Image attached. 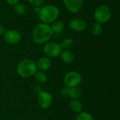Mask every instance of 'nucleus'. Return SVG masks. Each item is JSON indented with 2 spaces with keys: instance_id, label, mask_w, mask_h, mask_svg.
<instances>
[{
  "instance_id": "obj_1",
  "label": "nucleus",
  "mask_w": 120,
  "mask_h": 120,
  "mask_svg": "<svg viewBox=\"0 0 120 120\" xmlns=\"http://www.w3.org/2000/svg\"><path fill=\"white\" fill-rule=\"evenodd\" d=\"M50 25L40 22L36 25L32 31V39L35 44L40 45L48 42L53 36Z\"/></svg>"
},
{
  "instance_id": "obj_2",
  "label": "nucleus",
  "mask_w": 120,
  "mask_h": 120,
  "mask_svg": "<svg viewBox=\"0 0 120 120\" xmlns=\"http://www.w3.org/2000/svg\"><path fill=\"white\" fill-rule=\"evenodd\" d=\"M59 8L54 4H46L41 6L37 11L38 17L41 22L47 25L52 24L59 16Z\"/></svg>"
},
{
  "instance_id": "obj_3",
  "label": "nucleus",
  "mask_w": 120,
  "mask_h": 120,
  "mask_svg": "<svg viewBox=\"0 0 120 120\" xmlns=\"http://www.w3.org/2000/svg\"><path fill=\"white\" fill-rule=\"evenodd\" d=\"M17 73L22 78H30L35 75L37 71L36 63L30 58L21 60L17 65Z\"/></svg>"
},
{
  "instance_id": "obj_4",
  "label": "nucleus",
  "mask_w": 120,
  "mask_h": 120,
  "mask_svg": "<svg viewBox=\"0 0 120 120\" xmlns=\"http://www.w3.org/2000/svg\"><path fill=\"white\" fill-rule=\"evenodd\" d=\"M94 19L96 22L101 25L108 22L112 17L111 8L107 5H100L94 11Z\"/></svg>"
},
{
  "instance_id": "obj_5",
  "label": "nucleus",
  "mask_w": 120,
  "mask_h": 120,
  "mask_svg": "<svg viewBox=\"0 0 120 120\" xmlns=\"http://www.w3.org/2000/svg\"><path fill=\"white\" fill-rule=\"evenodd\" d=\"M63 51L59 43L57 41H48L44 44L43 46V52L46 55V56L51 58H56L60 56L62 51Z\"/></svg>"
},
{
  "instance_id": "obj_6",
  "label": "nucleus",
  "mask_w": 120,
  "mask_h": 120,
  "mask_svg": "<svg viewBox=\"0 0 120 120\" xmlns=\"http://www.w3.org/2000/svg\"><path fill=\"white\" fill-rule=\"evenodd\" d=\"M64 84L66 87L73 88L79 87L82 82V77L80 73L76 71L67 72L64 77Z\"/></svg>"
},
{
  "instance_id": "obj_7",
  "label": "nucleus",
  "mask_w": 120,
  "mask_h": 120,
  "mask_svg": "<svg viewBox=\"0 0 120 120\" xmlns=\"http://www.w3.org/2000/svg\"><path fill=\"white\" fill-rule=\"evenodd\" d=\"M37 105L42 110H47L51 107L53 102L52 95L46 91H40L37 95Z\"/></svg>"
},
{
  "instance_id": "obj_8",
  "label": "nucleus",
  "mask_w": 120,
  "mask_h": 120,
  "mask_svg": "<svg viewBox=\"0 0 120 120\" xmlns=\"http://www.w3.org/2000/svg\"><path fill=\"white\" fill-rule=\"evenodd\" d=\"M3 39L6 43L10 45H16L18 44L21 39V33L16 30H6L4 34Z\"/></svg>"
},
{
  "instance_id": "obj_9",
  "label": "nucleus",
  "mask_w": 120,
  "mask_h": 120,
  "mask_svg": "<svg viewBox=\"0 0 120 120\" xmlns=\"http://www.w3.org/2000/svg\"><path fill=\"white\" fill-rule=\"evenodd\" d=\"M69 27L76 32H81L87 28V22L80 18H73L69 22Z\"/></svg>"
},
{
  "instance_id": "obj_10",
  "label": "nucleus",
  "mask_w": 120,
  "mask_h": 120,
  "mask_svg": "<svg viewBox=\"0 0 120 120\" xmlns=\"http://www.w3.org/2000/svg\"><path fill=\"white\" fill-rule=\"evenodd\" d=\"M84 0H62L66 9L71 13H79L83 7Z\"/></svg>"
},
{
  "instance_id": "obj_11",
  "label": "nucleus",
  "mask_w": 120,
  "mask_h": 120,
  "mask_svg": "<svg viewBox=\"0 0 120 120\" xmlns=\"http://www.w3.org/2000/svg\"><path fill=\"white\" fill-rule=\"evenodd\" d=\"M60 95L62 98H70L71 99H79L82 96L81 90L79 87L68 88L64 86L60 91Z\"/></svg>"
},
{
  "instance_id": "obj_12",
  "label": "nucleus",
  "mask_w": 120,
  "mask_h": 120,
  "mask_svg": "<svg viewBox=\"0 0 120 120\" xmlns=\"http://www.w3.org/2000/svg\"><path fill=\"white\" fill-rule=\"evenodd\" d=\"M37 70L46 72L52 67V60L47 56H43L38 59L36 63Z\"/></svg>"
},
{
  "instance_id": "obj_13",
  "label": "nucleus",
  "mask_w": 120,
  "mask_h": 120,
  "mask_svg": "<svg viewBox=\"0 0 120 120\" xmlns=\"http://www.w3.org/2000/svg\"><path fill=\"white\" fill-rule=\"evenodd\" d=\"M62 61L65 64H71L74 60V54L70 50H63L60 54Z\"/></svg>"
},
{
  "instance_id": "obj_14",
  "label": "nucleus",
  "mask_w": 120,
  "mask_h": 120,
  "mask_svg": "<svg viewBox=\"0 0 120 120\" xmlns=\"http://www.w3.org/2000/svg\"><path fill=\"white\" fill-rule=\"evenodd\" d=\"M69 108L71 111L79 113L83 109V105L79 99H71L69 102Z\"/></svg>"
},
{
  "instance_id": "obj_15",
  "label": "nucleus",
  "mask_w": 120,
  "mask_h": 120,
  "mask_svg": "<svg viewBox=\"0 0 120 120\" xmlns=\"http://www.w3.org/2000/svg\"><path fill=\"white\" fill-rule=\"evenodd\" d=\"M51 29L53 33H60L64 29V22L61 20H56L52 24H50Z\"/></svg>"
},
{
  "instance_id": "obj_16",
  "label": "nucleus",
  "mask_w": 120,
  "mask_h": 120,
  "mask_svg": "<svg viewBox=\"0 0 120 120\" xmlns=\"http://www.w3.org/2000/svg\"><path fill=\"white\" fill-rule=\"evenodd\" d=\"M33 77H35L36 82L39 84H45L48 80V76L46 72L40 70H37Z\"/></svg>"
},
{
  "instance_id": "obj_17",
  "label": "nucleus",
  "mask_w": 120,
  "mask_h": 120,
  "mask_svg": "<svg viewBox=\"0 0 120 120\" xmlns=\"http://www.w3.org/2000/svg\"><path fill=\"white\" fill-rule=\"evenodd\" d=\"M13 6H14L15 13L19 15H23L27 12V8H26L25 5L23 3L18 2V4L14 5Z\"/></svg>"
},
{
  "instance_id": "obj_18",
  "label": "nucleus",
  "mask_w": 120,
  "mask_h": 120,
  "mask_svg": "<svg viewBox=\"0 0 120 120\" xmlns=\"http://www.w3.org/2000/svg\"><path fill=\"white\" fill-rule=\"evenodd\" d=\"M103 32V26L98 22H94L91 27V33L93 36H98Z\"/></svg>"
},
{
  "instance_id": "obj_19",
  "label": "nucleus",
  "mask_w": 120,
  "mask_h": 120,
  "mask_svg": "<svg viewBox=\"0 0 120 120\" xmlns=\"http://www.w3.org/2000/svg\"><path fill=\"white\" fill-rule=\"evenodd\" d=\"M59 44L63 50H69L74 46V40L70 37H67L62 40Z\"/></svg>"
},
{
  "instance_id": "obj_20",
  "label": "nucleus",
  "mask_w": 120,
  "mask_h": 120,
  "mask_svg": "<svg viewBox=\"0 0 120 120\" xmlns=\"http://www.w3.org/2000/svg\"><path fill=\"white\" fill-rule=\"evenodd\" d=\"M76 120H94V117L89 112L81 111L78 113Z\"/></svg>"
},
{
  "instance_id": "obj_21",
  "label": "nucleus",
  "mask_w": 120,
  "mask_h": 120,
  "mask_svg": "<svg viewBox=\"0 0 120 120\" xmlns=\"http://www.w3.org/2000/svg\"><path fill=\"white\" fill-rule=\"evenodd\" d=\"M28 2L35 7H40L43 5L45 0H27Z\"/></svg>"
},
{
  "instance_id": "obj_22",
  "label": "nucleus",
  "mask_w": 120,
  "mask_h": 120,
  "mask_svg": "<svg viewBox=\"0 0 120 120\" xmlns=\"http://www.w3.org/2000/svg\"><path fill=\"white\" fill-rule=\"evenodd\" d=\"M5 1L8 5H11V6H14L18 2H20V0H5Z\"/></svg>"
},
{
  "instance_id": "obj_23",
  "label": "nucleus",
  "mask_w": 120,
  "mask_h": 120,
  "mask_svg": "<svg viewBox=\"0 0 120 120\" xmlns=\"http://www.w3.org/2000/svg\"><path fill=\"white\" fill-rule=\"evenodd\" d=\"M5 31H6V30H5L4 26L0 22V36H1V35H3Z\"/></svg>"
}]
</instances>
